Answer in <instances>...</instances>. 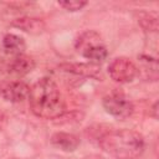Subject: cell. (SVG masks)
I'll return each mask as SVG.
<instances>
[{
    "mask_svg": "<svg viewBox=\"0 0 159 159\" xmlns=\"http://www.w3.org/2000/svg\"><path fill=\"white\" fill-rule=\"evenodd\" d=\"M29 103L32 113L40 118L56 119L66 112L65 99L53 80L43 77L30 87Z\"/></svg>",
    "mask_w": 159,
    "mask_h": 159,
    "instance_id": "6da1fadb",
    "label": "cell"
},
{
    "mask_svg": "<svg viewBox=\"0 0 159 159\" xmlns=\"http://www.w3.org/2000/svg\"><path fill=\"white\" fill-rule=\"evenodd\" d=\"M98 145L116 159H137L142 155L145 142L133 129H108L97 137Z\"/></svg>",
    "mask_w": 159,
    "mask_h": 159,
    "instance_id": "7a4b0ae2",
    "label": "cell"
},
{
    "mask_svg": "<svg viewBox=\"0 0 159 159\" xmlns=\"http://www.w3.org/2000/svg\"><path fill=\"white\" fill-rule=\"evenodd\" d=\"M102 104L107 113L118 119L130 117L134 111L133 103L127 98V96L123 92L119 91H112L108 94H106L102 99Z\"/></svg>",
    "mask_w": 159,
    "mask_h": 159,
    "instance_id": "3957f363",
    "label": "cell"
},
{
    "mask_svg": "<svg viewBox=\"0 0 159 159\" xmlns=\"http://www.w3.org/2000/svg\"><path fill=\"white\" fill-rule=\"evenodd\" d=\"M108 75L117 83H129L138 76L137 65L127 57H116L108 65Z\"/></svg>",
    "mask_w": 159,
    "mask_h": 159,
    "instance_id": "277c9868",
    "label": "cell"
},
{
    "mask_svg": "<svg viewBox=\"0 0 159 159\" xmlns=\"http://www.w3.org/2000/svg\"><path fill=\"white\" fill-rule=\"evenodd\" d=\"M30 87L22 81H2L0 82V96L11 103H19L29 98Z\"/></svg>",
    "mask_w": 159,
    "mask_h": 159,
    "instance_id": "5b68a950",
    "label": "cell"
},
{
    "mask_svg": "<svg viewBox=\"0 0 159 159\" xmlns=\"http://www.w3.org/2000/svg\"><path fill=\"white\" fill-rule=\"evenodd\" d=\"M61 71H65L67 73H72L75 76H81L84 78H93L97 81L103 80L102 70L99 65L92 63V62H80V63H63L58 67Z\"/></svg>",
    "mask_w": 159,
    "mask_h": 159,
    "instance_id": "8992f818",
    "label": "cell"
},
{
    "mask_svg": "<svg viewBox=\"0 0 159 159\" xmlns=\"http://www.w3.org/2000/svg\"><path fill=\"white\" fill-rule=\"evenodd\" d=\"M35 60L27 55H19L12 57L7 65V72L15 77H22L35 68Z\"/></svg>",
    "mask_w": 159,
    "mask_h": 159,
    "instance_id": "52a82bcc",
    "label": "cell"
},
{
    "mask_svg": "<svg viewBox=\"0 0 159 159\" xmlns=\"http://www.w3.org/2000/svg\"><path fill=\"white\" fill-rule=\"evenodd\" d=\"M11 26L20 29L27 34H32V35H39L43 32L46 27L42 19L32 17V16H21V17L14 19L11 21Z\"/></svg>",
    "mask_w": 159,
    "mask_h": 159,
    "instance_id": "ba28073f",
    "label": "cell"
},
{
    "mask_svg": "<svg viewBox=\"0 0 159 159\" xmlns=\"http://www.w3.org/2000/svg\"><path fill=\"white\" fill-rule=\"evenodd\" d=\"M51 143L62 152H75L80 145V139L72 133L56 132L51 135Z\"/></svg>",
    "mask_w": 159,
    "mask_h": 159,
    "instance_id": "9c48e42d",
    "label": "cell"
},
{
    "mask_svg": "<svg viewBox=\"0 0 159 159\" xmlns=\"http://www.w3.org/2000/svg\"><path fill=\"white\" fill-rule=\"evenodd\" d=\"M2 50L5 53L11 55L12 57L24 55L26 50L25 40L15 34H6L2 39Z\"/></svg>",
    "mask_w": 159,
    "mask_h": 159,
    "instance_id": "30bf717a",
    "label": "cell"
},
{
    "mask_svg": "<svg viewBox=\"0 0 159 159\" xmlns=\"http://www.w3.org/2000/svg\"><path fill=\"white\" fill-rule=\"evenodd\" d=\"M138 61L140 63L139 66H137L138 76L143 75V77L145 80L157 81V78H158V62H157V58L142 55V56L138 57Z\"/></svg>",
    "mask_w": 159,
    "mask_h": 159,
    "instance_id": "8fae6325",
    "label": "cell"
},
{
    "mask_svg": "<svg viewBox=\"0 0 159 159\" xmlns=\"http://www.w3.org/2000/svg\"><path fill=\"white\" fill-rule=\"evenodd\" d=\"M84 58L89 60V62L99 65L101 62H103L107 57H108V50L104 45V42H99L96 45H92L87 48H84L83 51L80 52Z\"/></svg>",
    "mask_w": 159,
    "mask_h": 159,
    "instance_id": "7c38bea8",
    "label": "cell"
},
{
    "mask_svg": "<svg viewBox=\"0 0 159 159\" xmlns=\"http://www.w3.org/2000/svg\"><path fill=\"white\" fill-rule=\"evenodd\" d=\"M158 20H159L158 15L152 11H139L137 14L138 24L142 26V29H144L145 31H149V32L158 31V27H159Z\"/></svg>",
    "mask_w": 159,
    "mask_h": 159,
    "instance_id": "4fadbf2b",
    "label": "cell"
},
{
    "mask_svg": "<svg viewBox=\"0 0 159 159\" xmlns=\"http://www.w3.org/2000/svg\"><path fill=\"white\" fill-rule=\"evenodd\" d=\"M58 5L61 7H63L65 10L67 11H80L82 10L86 5H87V1H78V0H67V1H60Z\"/></svg>",
    "mask_w": 159,
    "mask_h": 159,
    "instance_id": "5bb4252c",
    "label": "cell"
},
{
    "mask_svg": "<svg viewBox=\"0 0 159 159\" xmlns=\"http://www.w3.org/2000/svg\"><path fill=\"white\" fill-rule=\"evenodd\" d=\"M152 116L154 119H158V102H154L152 107Z\"/></svg>",
    "mask_w": 159,
    "mask_h": 159,
    "instance_id": "9a60e30c",
    "label": "cell"
},
{
    "mask_svg": "<svg viewBox=\"0 0 159 159\" xmlns=\"http://www.w3.org/2000/svg\"><path fill=\"white\" fill-rule=\"evenodd\" d=\"M12 159H16V158H12Z\"/></svg>",
    "mask_w": 159,
    "mask_h": 159,
    "instance_id": "2e32d148",
    "label": "cell"
}]
</instances>
